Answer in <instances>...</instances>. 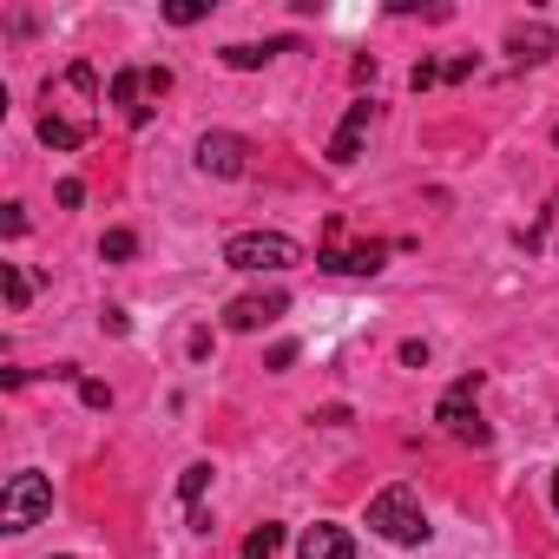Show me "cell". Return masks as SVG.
Here are the masks:
<instances>
[{"label": "cell", "instance_id": "15", "mask_svg": "<svg viewBox=\"0 0 559 559\" xmlns=\"http://www.w3.org/2000/svg\"><path fill=\"white\" fill-rule=\"evenodd\" d=\"M290 40H270V47H224V67H237V73H250V67H263L270 53H284Z\"/></svg>", "mask_w": 559, "mask_h": 559}, {"label": "cell", "instance_id": "14", "mask_svg": "<svg viewBox=\"0 0 559 559\" xmlns=\"http://www.w3.org/2000/svg\"><path fill=\"white\" fill-rule=\"evenodd\" d=\"M276 552H284V526H276V520H263V526L243 539V559H276Z\"/></svg>", "mask_w": 559, "mask_h": 559}, {"label": "cell", "instance_id": "12", "mask_svg": "<svg viewBox=\"0 0 559 559\" xmlns=\"http://www.w3.org/2000/svg\"><path fill=\"white\" fill-rule=\"evenodd\" d=\"M297 559H356V539H349L343 526H330V520H317V526L304 533V546H297Z\"/></svg>", "mask_w": 559, "mask_h": 559}, {"label": "cell", "instance_id": "18", "mask_svg": "<svg viewBox=\"0 0 559 559\" xmlns=\"http://www.w3.org/2000/svg\"><path fill=\"white\" fill-rule=\"evenodd\" d=\"M165 21H171V27H191V21H204V0H171V8H165Z\"/></svg>", "mask_w": 559, "mask_h": 559}, {"label": "cell", "instance_id": "13", "mask_svg": "<svg viewBox=\"0 0 559 559\" xmlns=\"http://www.w3.org/2000/svg\"><path fill=\"white\" fill-rule=\"evenodd\" d=\"M204 487H211V461H191V467L178 474V500L198 513V507H204Z\"/></svg>", "mask_w": 559, "mask_h": 559}, {"label": "cell", "instance_id": "19", "mask_svg": "<svg viewBox=\"0 0 559 559\" xmlns=\"http://www.w3.org/2000/svg\"><path fill=\"white\" fill-rule=\"evenodd\" d=\"M441 80H448V67H435V60H421V67L408 73V86H415V93H428V86H441Z\"/></svg>", "mask_w": 559, "mask_h": 559}, {"label": "cell", "instance_id": "3", "mask_svg": "<svg viewBox=\"0 0 559 559\" xmlns=\"http://www.w3.org/2000/svg\"><path fill=\"white\" fill-rule=\"evenodd\" d=\"M224 263H230V270H250V276L290 270V263H297V237H284V230H243V237L224 243Z\"/></svg>", "mask_w": 559, "mask_h": 559}, {"label": "cell", "instance_id": "17", "mask_svg": "<svg viewBox=\"0 0 559 559\" xmlns=\"http://www.w3.org/2000/svg\"><path fill=\"white\" fill-rule=\"evenodd\" d=\"M132 250H139V237H132V230H106V237H99V257H106V263H126Z\"/></svg>", "mask_w": 559, "mask_h": 559}, {"label": "cell", "instance_id": "23", "mask_svg": "<svg viewBox=\"0 0 559 559\" xmlns=\"http://www.w3.org/2000/svg\"><path fill=\"white\" fill-rule=\"evenodd\" d=\"M552 507H559V474H552Z\"/></svg>", "mask_w": 559, "mask_h": 559}, {"label": "cell", "instance_id": "21", "mask_svg": "<svg viewBox=\"0 0 559 559\" xmlns=\"http://www.w3.org/2000/svg\"><path fill=\"white\" fill-rule=\"evenodd\" d=\"M80 198H86V185H80V178H60V204H67V211H73V204H80Z\"/></svg>", "mask_w": 559, "mask_h": 559}, {"label": "cell", "instance_id": "2", "mask_svg": "<svg viewBox=\"0 0 559 559\" xmlns=\"http://www.w3.org/2000/svg\"><path fill=\"white\" fill-rule=\"evenodd\" d=\"M369 526H376L389 546H421V539H428V513H421L415 487H402V480L369 500Z\"/></svg>", "mask_w": 559, "mask_h": 559}, {"label": "cell", "instance_id": "1", "mask_svg": "<svg viewBox=\"0 0 559 559\" xmlns=\"http://www.w3.org/2000/svg\"><path fill=\"white\" fill-rule=\"evenodd\" d=\"M47 112H40V145H53V152H73V145H86L93 139V99H99V73L86 67V60H73L60 80H47Z\"/></svg>", "mask_w": 559, "mask_h": 559}, {"label": "cell", "instance_id": "8", "mask_svg": "<svg viewBox=\"0 0 559 559\" xmlns=\"http://www.w3.org/2000/svg\"><path fill=\"white\" fill-rule=\"evenodd\" d=\"M290 310V297L284 290H250V297H237V304H224V330H237V336H250V330H263V323H276Z\"/></svg>", "mask_w": 559, "mask_h": 559}, {"label": "cell", "instance_id": "5", "mask_svg": "<svg viewBox=\"0 0 559 559\" xmlns=\"http://www.w3.org/2000/svg\"><path fill=\"white\" fill-rule=\"evenodd\" d=\"M40 513H53V480H47V474H14V480H8V500H0V526H8V533H27Z\"/></svg>", "mask_w": 559, "mask_h": 559}, {"label": "cell", "instance_id": "9", "mask_svg": "<svg viewBox=\"0 0 559 559\" xmlns=\"http://www.w3.org/2000/svg\"><path fill=\"white\" fill-rule=\"evenodd\" d=\"M376 119H382V106H376V99H356V106H349V119H343V126H336V139H330V165H356V152L369 145Z\"/></svg>", "mask_w": 559, "mask_h": 559}, {"label": "cell", "instance_id": "7", "mask_svg": "<svg viewBox=\"0 0 559 559\" xmlns=\"http://www.w3.org/2000/svg\"><path fill=\"white\" fill-rule=\"evenodd\" d=\"M330 243H323V270H336V276H376L382 263H389V243H343V217H330V230H323Z\"/></svg>", "mask_w": 559, "mask_h": 559}, {"label": "cell", "instance_id": "11", "mask_svg": "<svg viewBox=\"0 0 559 559\" xmlns=\"http://www.w3.org/2000/svg\"><path fill=\"white\" fill-rule=\"evenodd\" d=\"M552 47H559V34H552V27H539V21L507 34V53H513L520 67H546V60H552Z\"/></svg>", "mask_w": 559, "mask_h": 559}, {"label": "cell", "instance_id": "16", "mask_svg": "<svg viewBox=\"0 0 559 559\" xmlns=\"http://www.w3.org/2000/svg\"><path fill=\"white\" fill-rule=\"evenodd\" d=\"M34 304V276L21 263H8V310H27Z\"/></svg>", "mask_w": 559, "mask_h": 559}, {"label": "cell", "instance_id": "10", "mask_svg": "<svg viewBox=\"0 0 559 559\" xmlns=\"http://www.w3.org/2000/svg\"><path fill=\"white\" fill-rule=\"evenodd\" d=\"M243 158H250V145L237 132H204L198 139V165L217 171V178H243Z\"/></svg>", "mask_w": 559, "mask_h": 559}, {"label": "cell", "instance_id": "20", "mask_svg": "<svg viewBox=\"0 0 559 559\" xmlns=\"http://www.w3.org/2000/svg\"><path fill=\"white\" fill-rule=\"evenodd\" d=\"M80 402H86V408H112V389H106V382H86V376H80Z\"/></svg>", "mask_w": 559, "mask_h": 559}, {"label": "cell", "instance_id": "6", "mask_svg": "<svg viewBox=\"0 0 559 559\" xmlns=\"http://www.w3.org/2000/svg\"><path fill=\"white\" fill-rule=\"evenodd\" d=\"M474 395H480V376H461L448 395H441V408H435V421L454 435V441H474V448H487V421H480V408H474Z\"/></svg>", "mask_w": 559, "mask_h": 559}, {"label": "cell", "instance_id": "4", "mask_svg": "<svg viewBox=\"0 0 559 559\" xmlns=\"http://www.w3.org/2000/svg\"><path fill=\"white\" fill-rule=\"evenodd\" d=\"M165 93H171V73L165 67H126V73H112V106L126 112V126H145Z\"/></svg>", "mask_w": 559, "mask_h": 559}, {"label": "cell", "instance_id": "22", "mask_svg": "<svg viewBox=\"0 0 559 559\" xmlns=\"http://www.w3.org/2000/svg\"><path fill=\"white\" fill-rule=\"evenodd\" d=\"M402 362L408 369H428V343H402Z\"/></svg>", "mask_w": 559, "mask_h": 559}]
</instances>
